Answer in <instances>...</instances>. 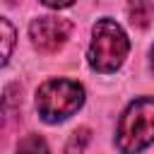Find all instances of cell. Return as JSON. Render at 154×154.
Here are the masks:
<instances>
[{
	"label": "cell",
	"instance_id": "5b68a950",
	"mask_svg": "<svg viewBox=\"0 0 154 154\" xmlns=\"http://www.w3.org/2000/svg\"><path fill=\"white\" fill-rule=\"evenodd\" d=\"M152 14H154L152 0H130V2H128V17H130V24H132V26L144 29V26L149 24Z\"/></svg>",
	"mask_w": 154,
	"mask_h": 154
},
{
	"label": "cell",
	"instance_id": "277c9868",
	"mask_svg": "<svg viewBox=\"0 0 154 154\" xmlns=\"http://www.w3.org/2000/svg\"><path fill=\"white\" fill-rule=\"evenodd\" d=\"M70 34H72V22L63 17H36L29 24L31 43L43 53L58 51L70 38Z\"/></svg>",
	"mask_w": 154,
	"mask_h": 154
},
{
	"label": "cell",
	"instance_id": "30bf717a",
	"mask_svg": "<svg viewBox=\"0 0 154 154\" xmlns=\"http://www.w3.org/2000/svg\"><path fill=\"white\" fill-rule=\"evenodd\" d=\"M152 70H154V48H152Z\"/></svg>",
	"mask_w": 154,
	"mask_h": 154
},
{
	"label": "cell",
	"instance_id": "7a4b0ae2",
	"mask_svg": "<svg viewBox=\"0 0 154 154\" xmlns=\"http://www.w3.org/2000/svg\"><path fill=\"white\" fill-rule=\"evenodd\" d=\"M130 51V41L128 34L123 31V26L108 17L99 19L91 29V43L87 51V60L91 65V70L96 72H113L123 65L125 55Z\"/></svg>",
	"mask_w": 154,
	"mask_h": 154
},
{
	"label": "cell",
	"instance_id": "ba28073f",
	"mask_svg": "<svg viewBox=\"0 0 154 154\" xmlns=\"http://www.w3.org/2000/svg\"><path fill=\"white\" fill-rule=\"evenodd\" d=\"M0 29H2V65H7L12 55V43H14V29L10 19H0Z\"/></svg>",
	"mask_w": 154,
	"mask_h": 154
},
{
	"label": "cell",
	"instance_id": "8992f818",
	"mask_svg": "<svg viewBox=\"0 0 154 154\" xmlns=\"http://www.w3.org/2000/svg\"><path fill=\"white\" fill-rule=\"evenodd\" d=\"M14 154H51V152H48V144L41 135H26L19 140Z\"/></svg>",
	"mask_w": 154,
	"mask_h": 154
},
{
	"label": "cell",
	"instance_id": "52a82bcc",
	"mask_svg": "<svg viewBox=\"0 0 154 154\" xmlns=\"http://www.w3.org/2000/svg\"><path fill=\"white\" fill-rule=\"evenodd\" d=\"M89 140H91L89 128H77V130L70 135L67 144H65V154H84V149H87Z\"/></svg>",
	"mask_w": 154,
	"mask_h": 154
},
{
	"label": "cell",
	"instance_id": "3957f363",
	"mask_svg": "<svg viewBox=\"0 0 154 154\" xmlns=\"http://www.w3.org/2000/svg\"><path fill=\"white\" fill-rule=\"evenodd\" d=\"M84 103L82 84L72 79H48L36 91V111L46 123H63L75 116Z\"/></svg>",
	"mask_w": 154,
	"mask_h": 154
},
{
	"label": "cell",
	"instance_id": "9c48e42d",
	"mask_svg": "<svg viewBox=\"0 0 154 154\" xmlns=\"http://www.w3.org/2000/svg\"><path fill=\"white\" fill-rule=\"evenodd\" d=\"M46 7H53V10H63V7H70L75 0H41Z\"/></svg>",
	"mask_w": 154,
	"mask_h": 154
},
{
	"label": "cell",
	"instance_id": "6da1fadb",
	"mask_svg": "<svg viewBox=\"0 0 154 154\" xmlns=\"http://www.w3.org/2000/svg\"><path fill=\"white\" fill-rule=\"evenodd\" d=\"M154 142V99H135L120 116L116 130V147L120 154H140Z\"/></svg>",
	"mask_w": 154,
	"mask_h": 154
}]
</instances>
